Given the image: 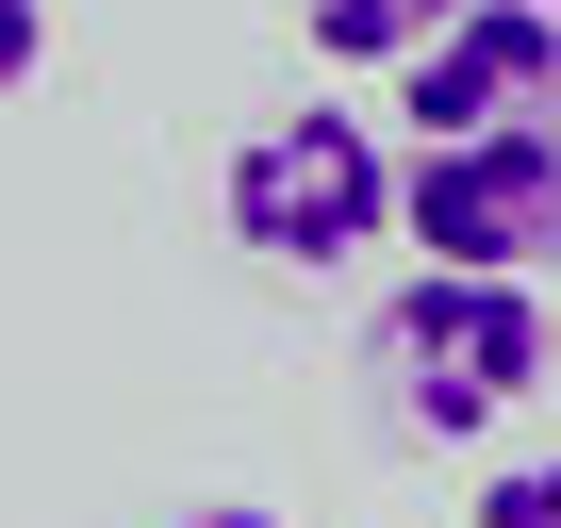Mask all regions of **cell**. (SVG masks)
<instances>
[{"mask_svg":"<svg viewBox=\"0 0 561 528\" xmlns=\"http://www.w3.org/2000/svg\"><path fill=\"white\" fill-rule=\"evenodd\" d=\"M364 380H380L397 446H479L545 380V298L495 282V264H413V282L364 314Z\"/></svg>","mask_w":561,"mask_h":528,"instance_id":"6da1fadb","label":"cell"},{"mask_svg":"<svg viewBox=\"0 0 561 528\" xmlns=\"http://www.w3.org/2000/svg\"><path fill=\"white\" fill-rule=\"evenodd\" d=\"M397 198H413V165L347 116V100H298V116H264L248 149H231V248H264V264H347V248H380L397 231Z\"/></svg>","mask_w":561,"mask_h":528,"instance_id":"7a4b0ae2","label":"cell"},{"mask_svg":"<svg viewBox=\"0 0 561 528\" xmlns=\"http://www.w3.org/2000/svg\"><path fill=\"white\" fill-rule=\"evenodd\" d=\"M397 248H430V264H495V282H528V264L561 248V116H528V133H446V149H413Z\"/></svg>","mask_w":561,"mask_h":528,"instance_id":"3957f363","label":"cell"},{"mask_svg":"<svg viewBox=\"0 0 561 528\" xmlns=\"http://www.w3.org/2000/svg\"><path fill=\"white\" fill-rule=\"evenodd\" d=\"M397 116H413V149L561 116V18H545V0H479L462 34H430V50L397 67Z\"/></svg>","mask_w":561,"mask_h":528,"instance_id":"277c9868","label":"cell"},{"mask_svg":"<svg viewBox=\"0 0 561 528\" xmlns=\"http://www.w3.org/2000/svg\"><path fill=\"white\" fill-rule=\"evenodd\" d=\"M479 0H298V34L331 50V67H413L430 34H462Z\"/></svg>","mask_w":561,"mask_h":528,"instance_id":"5b68a950","label":"cell"},{"mask_svg":"<svg viewBox=\"0 0 561 528\" xmlns=\"http://www.w3.org/2000/svg\"><path fill=\"white\" fill-rule=\"evenodd\" d=\"M462 528H561V446H545V462H495Z\"/></svg>","mask_w":561,"mask_h":528,"instance_id":"8992f818","label":"cell"},{"mask_svg":"<svg viewBox=\"0 0 561 528\" xmlns=\"http://www.w3.org/2000/svg\"><path fill=\"white\" fill-rule=\"evenodd\" d=\"M34 67H50V0H0V100H18Z\"/></svg>","mask_w":561,"mask_h":528,"instance_id":"52a82bcc","label":"cell"},{"mask_svg":"<svg viewBox=\"0 0 561 528\" xmlns=\"http://www.w3.org/2000/svg\"><path fill=\"white\" fill-rule=\"evenodd\" d=\"M149 528H280L264 495H182V512H149Z\"/></svg>","mask_w":561,"mask_h":528,"instance_id":"ba28073f","label":"cell"},{"mask_svg":"<svg viewBox=\"0 0 561 528\" xmlns=\"http://www.w3.org/2000/svg\"><path fill=\"white\" fill-rule=\"evenodd\" d=\"M545 18H561V0H545Z\"/></svg>","mask_w":561,"mask_h":528,"instance_id":"9c48e42d","label":"cell"}]
</instances>
